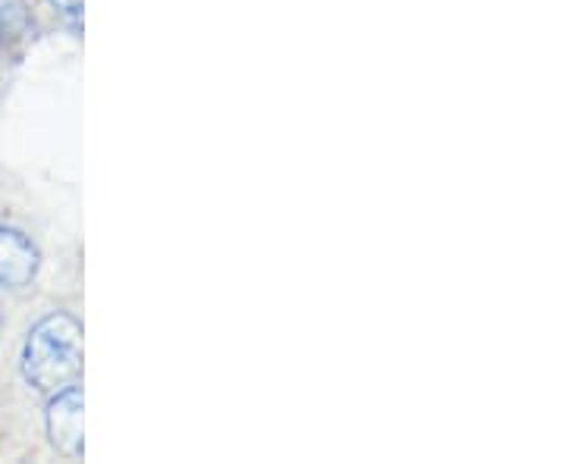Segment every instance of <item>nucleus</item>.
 <instances>
[{
	"mask_svg": "<svg viewBox=\"0 0 565 464\" xmlns=\"http://www.w3.org/2000/svg\"><path fill=\"white\" fill-rule=\"evenodd\" d=\"M20 364L25 384L47 396L76 384L82 370L79 321L63 311L41 317L25 336Z\"/></svg>",
	"mask_w": 565,
	"mask_h": 464,
	"instance_id": "1",
	"label": "nucleus"
},
{
	"mask_svg": "<svg viewBox=\"0 0 565 464\" xmlns=\"http://www.w3.org/2000/svg\"><path fill=\"white\" fill-rule=\"evenodd\" d=\"M47 436L51 445L66 455V458H79L85 449V430H82V389L76 384L66 386L61 392H54V399L47 404Z\"/></svg>",
	"mask_w": 565,
	"mask_h": 464,
	"instance_id": "2",
	"label": "nucleus"
},
{
	"mask_svg": "<svg viewBox=\"0 0 565 464\" xmlns=\"http://www.w3.org/2000/svg\"><path fill=\"white\" fill-rule=\"evenodd\" d=\"M41 255L29 236L0 223V289H22L39 277Z\"/></svg>",
	"mask_w": 565,
	"mask_h": 464,
	"instance_id": "3",
	"label": "nucleus"
},
{
	"mask_svg": "<svg viewBox=\"0 0 565 464\" xmlns=\"http://www.w3.org/2000/svg\"><path fill=\"white\" fill-rule=\"evenodd\" d=\"M32 20L22 0H0V44H17L29 35Z\"/></svg>",
	"mask_w": 565,
	"mask_h": 464,
	"instance_id": "4",
	"label": "nucleus"
},
{
	"mask_svg": "<svg viewBox=\"0 0 565 464\" xmlns=\"http://www.w3.org/2000/svg\"><path fill=\"white\" fill-rule=\"evenodd\" d=\"M51 7H54V13L61 17L73 32H79L82 29V0H51Z\"/></svg>",
	"mask_w": 565,
	"mask_h": 464,
	"instance_id": "5",
	"label": "nucleus"
},
{
	"mask_svg": "<svg viewBox=\"0 0 565 464\" xmlns=\"http://www.w3.org/2000/svg\"><path fill=\"white\" fill-rule=\"evenodd\" d=\"M0 330H3V314H0Z\"/></svg>",
	"mask_w": 565,
	"mask_h": 464,
	"instance_id": "6",
	"label": "nucleus"
}]
</instances>
